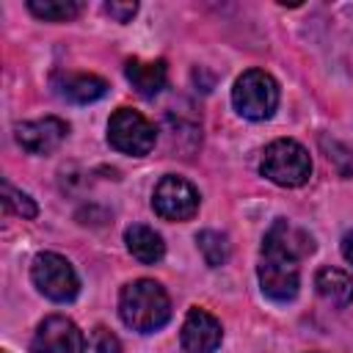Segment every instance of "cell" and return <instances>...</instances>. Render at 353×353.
<instances>
[{
	"mask_svg": "<svg viewBox=\"0 0 353 353\" xmlns=\"http://www.w3.org/2000/svg\"><path fill=\"white\" fill-rule=\"evenodd\" d=\"M196 243H199V251H201V256H204V262L210 268H218V265H223L229 259V240H226V234L204 229V232H199Z\"/></svg>",
	"mask_w": 353,
	"mask_h": 353,
	"instance_id": "obj_16",
	"label": "cell"
},
{
	"mask_svg": "<svg viewBox=\"0 0 353 353\" xmlns=\"http://www.w3.org/2000/svg\"><path fill=\"white\" fill-rule=\"evenodd\" d=\"M314 287L320 298L336 309H345L353 301V279L339 268H320L314 276Z\"/></svg>",
	"mask_w": 353,
	"mask_h": 353,
	"instance_id": "obj_14",
	"label": "cell"
},
{
	"mask_svg": "<svg viewBox=\"0 0 353 353\" xmlns=\"http://www.w3.org/2000/svg\"><path fill=\"white\" fill-rule=\"evenodd\" d=\"M3 204H6L8 212H14V215H19V218H36V212H39L36 201H33L28 193L17 190L11 182H3Z\"/></svg>",
	"mask_w": 353,
	"mask_h": 353,
	"instance_id": "obj_17",
	"label": "cell"
},
{
	"mask_svg": "<svg viewBox=\"0 0 353 353\" xmlns=\"http://www.w3.org/2000/svg\"><path fill=\"white\" fill-rule=\"evenodd\" d=\"M221 339H223V328L210 312L204 309L188 312L182 331H179V342L185 353H215Z\"/></svg>",
	"mask_w": 353,
	"mask_h": 353,
	"instance_id": "obj_10",
	"label": "cell"
},
{
	"mask_svg": "<svg viewBox=\"0 0 353 353\" xmlns=\"http://www.w3.org/2000/svg\"><path fill=\"white\" fill-rule=\"evenodd\" d=\"M262 176H268L273 185L281 188H301L312 176V157L309 152L292 141V138H279L265 146L262 163H259Z\"/></svg>",
	"mask_w": 353,
	"mask_h": 353,
	"instance_id": "obj_3",
	"label": "cell"
},
{
	"mask_svg": "<svg viewBox=\"0 0 353 353\" xmlns=\"http://www.w3.org/2000/svg\"><path fill=\"white\" fill-rule=\"evenodd\" d=\"M232 105L243 119L265 121L279 105V83L262 69H248L232 88Z\"/></svg>",
	"mask_w": 353,
	"mask_h": 353,
	"instance_id": "obj_4",
	"label": "cell"
},
{
	"mask_svg": "<svg viewBox=\"0 0 353 353\" xmlns=\"http://www.w3.org/2000/svg\"><path fill=\"white\" fill-rule=\"evenodd\" d=\"M94 350L97 353H119V339L108 331V328H97L94 331Z\"/></svg>",
	"mask_w": 353,
	"mask_h": 353,
	"instance_id": "obj_18",
	"label": "cell"
},
{
	"mask_svg": "<svg viewBox=\"0 0 353 353\" xmlns=\"http://www.w3.org/2000/svg\"><path fill=\"white\" fill-rule=\"evenodd\" d=\"M66 132H69V127L58 116H44V119H36V121H22L14 130L17 143L25 152H30V154H50V152H55L63 143Z\"/></svg>",
	"mask_w": 353,
	"mask_h": 353,
	"instance_id": "obj_9",
	"label": "cell"
},
{
	"mask_svg": "<svg viewBox=\"0 0 353 353\" xmlns=\"http://www.w3.org/2000/svg\"><path fill=\"white\" fill-rule=\"evenodd\" d=\"M312 251H314V240L306 232L290 226L284 218H279L268 229V234L262 240V251H259L256 276H259L262 295L276 303L295 301L298 287H301V265L298 262Z\"/></svg>",
	"mask_w": 353,
	"mask_h": 353,
	"instance_id": "obj_1",
	"label": "cell"
},
{
	"mask_svg": "<svg viewBox=\"0 0 353 353\" xmlns=\"http://www.w3.org/2000/svg\"><path fill=\"white\" fill-rule=\"evenodd\" d=\"M52 88L58 91V97L74 102V105H88V102H97L108 94V83L97 74H74V72H66V74H55L52 80Z\"/></svg>",
	"mask_w": 353,
	"mask_h": 353,
	"instance_id": "obj_11",
	"label": "cell"
},
{
	"mask_svg": "<svg viewBox=\"0 0 353 353\" xmlns=\"http://www.w3.org/2000/svg\"><path fill=\"white\" fill-rule=\"evenodd\" d=\"M124 243H127V251H130L138 262H143V265H154V262H160V259L165 256V243H163V237H160L154 229L143 226V223H132V226L124 232Z\"/></svg>",
	"mask_w": 353,
	"mask_h": 353,
	"instance_id": "obj_13",
	"label": "cell"
},
{
	"mask_svg": "<svg viewBox=\"0 0 353 353\" xmlns=\"http://www.w3.org/2000/svg\"><path fill=\"white\" fill-rule=\"evenodd\" d=\"M138 11V3H105V14L113 17L116 22H130Z\"/></svg>",
	"mask_w": 353,
	"mask_h": 353,
	"instance_id": "obj_19",
	"label": "cell"
},
{
	"mask_svg": "<svg viewBox=\"0 0 353 353\" xmlns=\"http://www.w3.org/2000/svg\"><path fill=\"white\" fill-rule=\"evenodd\" d=\"M28 11L44 22H66L80 14L77 0H28Z\"/></svg>",
	"mask_w": 353,
	"mask_h": 353,
	"instance_id": "obj_15",
	"label": "cell"
},
{
	"mask_svg": "<svg viewBox=\"0 0 353 353\" xmlns=\"http://www.w3.org/2000/svg\"><path fill=\"white\" fill-rule=\"evenodd\" d=\"M124 74L130 80V85L152 99L157 97L163 88H165V80H168V69H165V61H141V58H130L124 63Z\"/></svg>",
	"mask_w": 353,
	"mask_h": 353,
	"instance_id": "obj_12",
	"label": "cell"
},
{
	"mask_svg": "<svg viewBox=\"0 0 353 353\" xmlns=\"http://www.w3.org/2000/svg\"><path fill=\"white\" fill-rule=\"evenodd\" d=\"M30 353H85V336L69 317L50 314L39 323Z\"/></svg>",
	"mask_w": 353,
	"mask_h": 353,
	"instance_id": "obj_8",
	"label": "cell"
},
{
	"mask_svg": "<svg viewBox=\"0 0 353 353\" xmlns=\"http://www.w3.org/2000/svg\"><path fill=\"white\" fill-rule=\"evenodd\" d=\"M342 256L353 265V232H347V234L342 237Z\"/></svg>",
	"mask_w": 353,
	"mask_h": 353,
	"instance_id": "obj_20",
	"label": "cell"
},
{
	"mask_svg": "<svg viewBox=\"0 0 353 353\" xmlns=\"http://www.w3.org/2000/svg\"><path fill=\"white\" fill-rule=\"evenodd\" d=\"M154 141L157 130L132 108H119L108 121V143L121 154L143 157L154 149Z\"/></svg>",
	"mask_w": 353,
	"mask_h": 353,
	"instance_id": "obj_6",
	"label": "cell"
},
{
	"mask_svg": "<svg viewBox=\"0 0 353 353\" xmlns=\"http://www.w3.org/2000/svg\"><path fill=\"white\" fill-rule=\"evenodd\" d=\"M30 279H33L36 290L55 303H69L80 292V281H77L74 268L69 265L66 256H61L55 251H41L33 256Z\"/></svg>",
	"mask_w": 353,
	"mask_h": 353,
	"instance_id": "obj_5",
	"label": "cell"
},
{
	"mask_svg": "<svg viewBox=\"0 0 353 353\" xmlns=\"http://www.w3.org/2000/svg\"><path fill=\"white\" fill-rule=\"evenodd\" d=\"M119 317L127 328L138 334H152L163 328L171 317V301L165 290L152 279H138L119 292Z\"/></svg>",
	"mask_w": 353,
	"mask_h": 353,
	"instance_id": "obj_2",
	"label": "cell"
},
{
	"mask_svg": "<svg viewBox=\"0 0 353 353\" xmlns=\"http://www.w3.org/2000/svg\"><path fill=\"white\" fill-rule=\"evenodd\" d=\"M199 190L182 176H163L152 193V210L165 221H190L199 212Z\"/></svg>",
	"mask_w": 353,
	"mask_h": 353,
	"instance_id": "obj_7",
	"label": "cell"
}]
</instances>
